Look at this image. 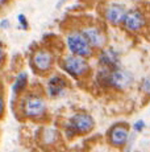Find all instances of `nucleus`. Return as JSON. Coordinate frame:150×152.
I'll use <instances>...</instances> for the list:
<instances>
[{"mask_svg": "<svg viewBox=\"0 0 150 152\" xmlns=\"http://www.w3.org/2000/svg\"><path fill=\"white\" fill-rule=\"evenodd\" d=\"M96 80L102 86H111L116 90H125L131 87L133 82V75L131 72L121 68L113 70L102 68L97 72Z\"/></svg>", "mask_w": 150, "mask_h": 152, "instance_id": "obj_1", "label": "nucleus"}, {"mask_svg": "<svg viewBox=\"0 0 150 152\" xmlns=\"http://www.w3.org/2000/svg\"><path fill=\"white\" fill-rule=\"evenodd\" d=\"M21 111L25 118L38 119L46 114V102L37 94H28L21 103Z\"/></svg>", "mask_w": 150, "mask_h": 152, "instance_id": "obj_2", "label": "nucleus"}, {"mask_svg": "<svg viewBox=\"0 0 150 152\" xmlns=\"http://www.w3.org/2000/svg\"><path fill=\"white\" fill-rule=\"evenodd\" d=\"M66 44H67V48L71 52V54L80 56V57L84 58L90 57L92 54V48L82 31L70 32L66 37Z\"/></svg>", "mask_w": 150, "mask_h": 152, "instance_id": "obj_3", "label": "nucleus"}, {"mask_svg": "<svg viewBox=\"0 0 150 152\" xmlns=\"http://www.w3.org/2000/svg\"><path fill=\"white\" fill-rule=\"evenodd\" d=\"M62 69L65 70L67 74L73 75V77H83L84 74H87L90 70V65H88L87 60L84 57L80 56L70 54L67 57L63 58L62 64H61Z\"/></svg>", "mask_w": 150, "mask_h": 152, "instance_id": "obj_4", "label": "nucleus"}, {"mask_svg": "<svg viewBox=\"0 0 150 152\" xmlns=\"http://www.w3.org/2000/svg\"><path fill=\"white\" fill-rule=\"evenodd\" d=\"M94 126L95 122L91 115L86 113H78L70 118L67 127H70L74 134H87L94 128Z\"/></svg>", "mask_w": 150, "mask_h": 152, "instance_id": "obj_5", "label": "nucleus"}, {"mask_svg": "<svg viewBox=\"0 0 150 152\" xmlns=\"http://www.w3.org/2000/svg\"><path fill=\"white\" fill-rule=\"evenodd\" d=\"M123 23H124V25H125V28L128 29V31H131V32L141 31V29L145 27V24H146L145 17H144V15L141 13L138 10L126 11Z\"/></svg>", "mask_w": 150, "mask_h": 152, "instance_id": "obj_6", "label": "nucleus"}, {"mask_svg": "<svg viewBox=\"0 0 150 152\" xmlns=\"http://www.w3.org/2000/svg\"><path fill=\"white\" fill-rule=\"evenodd\" d=\"M53 54L48 50L40 49V50L34 52L32 56V65L34 66L38 72H48L53 66Z\"/></svg>", "mask_w": 150, "mask_h": 152, "instance_id": "obj_7", "label": "nucleus"}, {"mask_svg": "<svg viewBox=\"0 0 150 152\" xmlns=\"http://www.w3.org/2000/svg\"><path fill=\"white\" fill-rule=\"evenodd\" d=\"M82 32L86 36V39H87L88 44L91 45V48H102V46H104L107 39H105L104 32L100 28L91 25V27L82 29Z\"/></svg>", "mask_w": 150, "mask_h": 152, "instance_id": "obj_8", "label": "nucleus"}, {"mask_svg": "<svg viewBox=\"0 0 150 152\" xmlns=\"http://www.w3.org/2000/svg\"><path fill=\"white\" fill-rule=\"evenodd\" d=\"M109 142L112 145H116V147H124L126 145L129 140V131L125 126L123 124H116L109 130Z\"/></svg>", "mask_w": 150, "mask_h": 152, "instance_id": "obj_9", "label": "nucleus"}, {"mask_svg": "<svg viewBox=\"0 0 150 152\" xmlns=\"http://www.w3.org/2000/svg\"><path fill=\"white\" fill-rule=\"evenodd\" d=\"M99 64L102 68H105L109 70L117 69L120 68V54L112 48L104 49L99 54Z\"/></svg>", "mask_w": 150, "mask_h": 152, "instance_id": "obj_10", "label": "nucleus"}, {"mask_svg": "<svg viewBox=\"0 0 150 152\" xmlns=\"http://www.w3.org/2000/svg\"><path fill=\"white\" fill-rule=\"evenodd\" d=\"M66 87H67V82H66V80L62 78L61 75H51L48 81V85H46L48 94L53 98L61 97V95L65 93Z\"/></svg>", "mask_w": 150, "mask_h": 152, "instance_id": "obj_11", "label": "nucleus"}, {"mask_svg": "<svg viewBox=\"0 0 150 152\" xmlns=\"http://www.w3.org/2000/svg\"><path fill=\"white\" fill-rule=\"evenodd\" d=\"M126 13V10L124 5L120 4H112L105 10V19L108 20L111 24L119 25L123 23L124 16Z\"/></svg>", "mask_w": 150, "mask_h": 152, "instance_id": "obj_12", "label": "nucleus"}, {"mask_svg": "<svg viewBox=\"0 0 150 152\" xmlns=\"http://www.w3.org/2000/svg\"><path fill=\"white\" fill-rule=\"evenodd\" d=\"M27 85H28V74L25 72L19 73V75L16 77L15 82L12 85L13 94L17 95V94H20V93H22V90L27 87Z\"/></svg>", "mask_w": 150, "mask_h": 152, "instance_id": "obj_13", "label": "nucleus"}, {"mask_svg": "<svg viewBox=\"0 0 150 152\" xmlns=\"http://www.w3.org/2000/svg\"><path fill=\"white\" fill-rule=\"evenodd\" d=\"M57 139H58V132H57V130H54V128H48L44 132V140L48 144L56 143Z\"/></svg>", "mask_w": 150, "mask_h": 152, "instance_id": "obj_14", "label": "nucleus"}, {"mask_svg": "<svg viewBox=\"0 0 150 152\" xmlns=\"http://www.w3.org/2000/svg\"><path fill=\"white\" fill-rule=\"evenodd\" d=\"M17 20H19V27L21 28V29L27 31V29L29 28V24H28V19H27V16H25L24 13H20L19 16H17Z\"/></svg>", "mask_w": 150, "mask_h": 152, "instance_id": "obj_15", "label": "nucleus"}, {"mask_svg": "<svg viewBox=\"0 0 150 152\" xmlns=\"http://www.w3.org/2000/svg\"><path fill=\"white\" fill-rule=\"evenodd\" d=\"M141 89H142V91L145 93L146 95H150V77H146L145 80L142 81Z\"/></svg>", "mask_w": 150, "mask_h": 152, "instance_id": "obj_16", "label": "nucleus"}, {"mask_svg": "<svg viewBox=\"0 0 150 152\" xmlns=\"http://www.w3.org/2000/svg\"><path fill=\"white\" fill-rule=\"evenodd\" d=\"M145 127H146V124H145V122H144L142 119H138V121L134 122V124H133L134 132H141V131H142Z\"/></svg>", "mask_w": 150, "mask_h": 152, "instance_id": "obj_17", "label": "nucleus"}, {"mask_svg": "<svg viewBox=\"0 0 150 152\" xmlns=\"http://www.w3.org/2000/svg\"><path fill=\"white\" fill-rule=\"evenodd\" d=\"M4 109H5V103H4V99H3V97L0 95V116L4 114Z\"/></svg>", "mask_w": 150, "mask_h": 152, "instance_id": "obj_18", "label": "nucleus"}, {"mask_svg": "<svg viewBox=\"0 0 150 152\" xmlns=\"http://www.w3.org/2000/svg\"><path fill=\"white\" fill-rule=\"evenodd\" d=\"M9 27H11V24H9V21H8V20H1V21H0V28L7 29Z\"/></svg>", "mask_w": 150, "mask_h": 152, "instance_id": "obj_19", "label": "nucleus"}, {"mask_svg": "<svg viewBox=\"0 0 150 152\" xmlns=\"http://www.w3.org/2000/svg\"><path fill=\"white\" fill-rule=\"evenodd\" d=\"M4 48H3V45L1 44H0V62H1L3 61V58H4Z\"/></svg>", "mask_w": 150, "mask_h": 152, "instance_id": "obj_20", "label": "nucleus"}, {"mask_svg": "<svg viewBox=\"0 0 150 152\" xmlns=\"http://www.w3.org/2000/svg\"><path fill=\"white\" fill-rule=\"evenodd\" d=\"M8 3V0H0V8L3 7V5H5Z\"/></svg>", "mask_w": 150, "mask_h": 152, "instance_id": "obj_21", "label": "nucleus"}]
</instances>
